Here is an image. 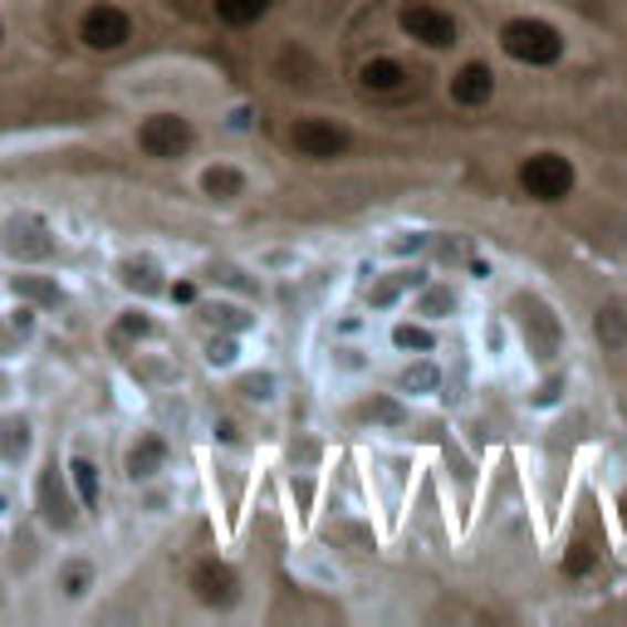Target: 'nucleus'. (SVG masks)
I'll list each match as a JSON object with an SVG mask.
<instances>
[{
  "mask_svg": "<svg viewBox=\"0 0 627 627\" xmlns=\"http://www.w3.org/2000/svg\"><path fill=\"white\" fill-rule=\"evenodd\" d=\"M163 461H167V447L157 437H147L143 447H133V456H128V476L133 481H147V476L163 471Z\"/></svg>",
  "mask_w": 627,
  "mask_h": 627,
  "instance_id": "14",
  "label": "nucleus"
},
{
  "mask_svg": "<svg viewBox=\"0 0 627 627\" xmlns=\"http://www.w3.org/2000/svg\"><path fill=\"white\" fill-rule=\"evenodd\" d=\"M421 310H427L431 318H441V314H447V310H456V300H451L447 290H431L427 300H421Z\"/></svg>",
  "mask_w": 627,
  "mask_h": 627,
  "instance_id": "18",
  "label": "nucleus"
},
{
  "mask_svg": "<svg viewBox=\"0 0 627 627\" xmlns=\"http://www.w3.org/2000/svg\"><path fill=\"white\" fill-rule=\"evenodd\" d=\"M84 584H88V574H84V568H74V574H70V593H74V598L84 593Z\"/></svg>",
  "mask_w": 627,
  "mask_h": 627,
  "instance_id": "20",
  "label": "nucleus"
},
{
  "mask_svg": "<svg viewBox=\"0 0 627 627\" xmlns=\"http://www.w3.org/2000/svg\"><path fill=\"white\" fill-rule=\"evenodd\" d=\"M25 451H30V421L25 417H6L0 421V461L15 466V461H25Z\"/></svg>",
  "mask_w": 627,
  "mask_h": 627,
  "instance_id": "12",
  "label": "nucleus"
},
{
  "mask_svg": "<svg viewBox=\"0 0 627 627\" xmlns=\"http://www.w3.org/2000/svg\"><path fill=\"white\" fill-rule=\"evenodd\" d=\"M574 163L558 153H534L530 163H520V187L524 197L544 201V207H554V201H564L568 191H574Z\"/></svg>",
  "mask_w": 627,
  "mask_h": 627,
  "instance_id": "2",
  "label": "nucleus"
},
{
  "mask_svg": "<svg viewBox=\"0 0 627 627\" xmlns=\"http://www.w3.org/2000/svg\"><path fill=\"white\" fill-rule=\"evenodd\" d=\"M358 84L368 88V94H397V88L407 84V70L397 60H368L358 70Z\"/></svg>",
  "mask_w": 627,
  "mask_h": 627,
  "instance_id": "11",
  "label": "nucleus"
},
{
  "mask_svg": "<svg viewBox=\"0 0 627 627\" xmlns=\"http://www.w3.org/2000/svg\"><path fill=\"white\" fill-rule=\"evenodd\" d=\"M191 593H197V603H207V608H231V603L241 598V578H236L231 564L201 558V564L191 568Z\"/></svg>",
  "mask_w": 627,
  "mask_h": 627,
  "instance_id": "7",
  "label": "nucleus"
},
{
  "mask_svg": "<svg viewBox=\"0 0 627 627\" xmlns=\"http://www.w3.org/2000/svg\"><path fill=\"white\" fill-rule=\"evenodd\" d=\"M588 564H593V554L584 550V544H578V550L564 558V568H568V574H588Z\"/></svg>",
  "mask_w": 627,
  "mask_h": 627,
  "instance_id": "19",
  "label": "nucleus"
},
{
  "mask_svg": "<svg viewBox=\"0 0 627 627\" xmlns=\"http://www.w3.org/2000/svg\"><path fill=\"white\" fill-rule=\"evenodd\" d=\"M0 40H6V30H0Z\"/></svg>",
  "mask_w": 627,
  "mask_h": 627,
  "instance_id": "21",
  "label": "nucleus"
},
{
  "mask_svg": "<svg viewBox=\"0 0 627 627\" xmlns=\"http://www.w3.org/2000/svg\"><path fill=\"white\" fill-rule=\"evenodd\" d=\"M15 294H35L44 304H60V290H50V284H40V280H15Z\"/></svg>",
  "mask_w": 627,
  "mask_h": 627,
  "instance_id": "17",
  "label": "nucleus"
},
{
  "mask_svg": "<svg viewBox=\"0 0 627 627\" xmlns=\"http://www.w3.org/2000/svg\"><path fill=\"white\" fill-rule=\"evenodd\" d=\"M70 476H74V490H79V505H84V510H98V495H104V485H98V466L88 461V456H74V461H70Z\"/></svg>",
  "mask_w": 627,
  "mask_h": 627,
  "instance_id": "13",
  "label": "nucleus"
},
{
  "mask_svg": "<svg viewBox=\"0 0 627 627\" xmlns=\"http://www.w3.org/2000/svg\"><path fill=\"white\" fill-rule=\"evenodd\" d=\"M393 344L397 348H407V353H431V334H427V328H412V324H397L393 328Z\"/></svg>",
  "mask_w": 627,
  "mask_h": 627,
  "instance_id": "16",
  "label": "nucleus"
},
{
  "mask_svg": "<svg viewBox=\"0 0 627 627\" xmlns=\"http://www.w3.org/2000/svg\"><path fill=\"white\" fill-rule=\"evenodd\" d=\"M348 128H338V123H324V118H304L290 128V147L300 157H310V163H334V157L348 153Z\"/></svg>",
  "mask_w": 627,
  "mask_h": 627,
  "instance_id": "5",
  "label": "nucleus"
},
{
  "mask_svg": "<svg viewBox=\"0 0 627 627\" xmlns=\"http://www.w3.org/2000/svg\"><path fill=\"white\" fill-rule=\"evenodd\" d=\"M201 187H207L211 197H241V191H245V177L236 173V167H211V173L201 177Z\"/></svg>",
  "mask_w": 627,
  "mask_h": 627,
  "instance_id": "15",
  "label": "nucleus"
},
{
  "mask_svg": "<svg viewBox=\"0 0 627 627\" xmlns=\"http://www.w3.org/2000/svg\"><path fill=\"white\" fill-rule=\"evenodd\" d=\"M397 25H403V35H412L417 44H427V50H451V44H456V20L447 15V10L427 6V0L403 6Z\"/></svg>",
  "mask_w": 627,
  "mask_h": 627,
  "instance_id": "6",
  "label": "nucleus"
},
{
  "mask_svg": "<svg viewBox=\"0 0 627 627\" xmlns=\"http://www.w3.org/2000/svg\"><path fill=\"white\" fill-rule=\"evenodd\" d=\"M490 94H495V74H490V64L471 60V64H461V70L451 74V98L461 108H481V104H490Z\"/></svg>",
  "mask_w": 627,
  "mask_h": 627,
  "instance_id": "9",
  "label": "nucleus"
},
{
  "mask_svg": "<svg viewBox=\"0 0 627 627\" xmlns=\"http://www.w3.org/2000/svg\"><path fill=\"white\" fill-rule=\"evenodd\" d=\"M191 123L181 118V113H153V118L138 128V147L147 157H157V163H173V157H181L191 147Z\"/></svg>",
  "mask_w": 627,
  "mask_h": 627,
  "instance_id": "3",
  "label": "nucleus"
},
{
  "mask_svg": "<svg viewBox=\"0 0 627 627\" xmlns=\"http://www.w3.org/2000/svg\"><path fill=\"white\" fill-rule=\"evenodd\" d=\"M40 515L50 520L54 530H74V520H79L70 490L60 481V466H44V476H40Z\"/></svg>",
  "mask_w": 627,
  "mask_h": 627,
  "instance_id": "8",
  "label": "nucleus"
},
{
  "mask_svg": "<svg viewBox=\"0 0 627 627\" xmlns=\"http://www.w3.org/2000/svg\"><path fill=\"white\" fill-rule=\"evenodd\" d=\"M79 40H84L88 50H98V54L123 50V44L133 40V15H128V10H118V6L84 10V20H79Z\"/></svg>",
  "mask_w": 627,
  "mask_h": 627,
  "instance_id": "4",
  "label": "nucleus"
},
{
  "mask_svg": "<svg viewBox=\"0 0 627 627\" xmlns=\"http://www.w3.org/2000/svg\"><path fill=\"white\" fill-rule=\"evenodd\" d=\"M270 6H275V0H216V20L231 30H250L270 15Z\"/></svg>",
  "mask_w": 627,
  "mask_h": 627,
  "instance_id": "10",
  "label": "nucleus"
},
{
  "mask_svg": "<svg viewBox=\"0 0 627 627\" xmlns=\"http://www.w3.org/2000/svg\"><path fill=\"white\" fill-rule=\"evenodd\" d=\"M500 44H505L510 60L530 64V70H550V64L564 60V35L550 25V20H510L505 30H500Z\"/></svg>",
  "mask_w": 627,
  "mask_h": 627,
  "instance_id": "1",
  "label": "nucleus"
}]
</instances>
